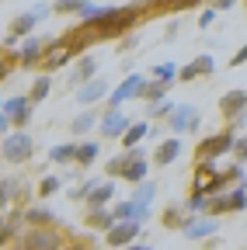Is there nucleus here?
<instances>
[{
  "label": "nucleus",
  "mask_w": 247,
  "mask_h": 250,
  "mask_svg": "<svg viewBox=\"0 0 247 250\" xmlns=\"http://www.w3.org/2000/svg\"><path fill=\"white\" fill-rule=\"evenodd\" d=\"M150 80L143 77V73H129L126 80H122L115 90H112V98H108V111H122V104L126 101H133V98H143V87H146Z\"/></svg>",
  "instance_id": "39448f33"
},
{
  "label": "nucleus",
  "mask_w": 247,
  "mask_h": 250,
  "mask_svg": "<svg viewBox=\"0 0 247 250\" xmlns=\"http://www.w3.org/2000/svg\"><path fill=\"white\" fill-rule=\"evenodd\" d=\"M49 160H52V164H70V160H77V146H73V143L52 146V149H49Z\"/></svg>",
  "instance_id": "473e14b6"
},
{
  "label": "nucleus",
  "mask_w": 247,
  "mask_h": 250,
  "mask_svg": "<svg viewBox=\"0 0 247 250\" xmlns=\"http://www.w3.org/2000/svg\"><path fill=\"white\" fill-rule=\"evenodd\" d=\"M133 129V122L126 111H105L101 115V125H98V132L105 139H126V132Z\"/></svg>",
  "instance_id": "9d476101"
},
{
  "label": "nucleus",
  "mask_w": 247,
  "mask_h": 250,
  "mask_svg": "<svg viewBox=\"0 0 247 250\" xmlns=\"http://www.w3.org/2000/svg\"><path fill=\"white\" fill-rule=\"evenodd\" d=\"M237 129L233 125H226L223 132H216V136H205L199 146H195V156H199V164H216V156H223V153H233L237 146Z\"/></svg>",
  "instance_id": "f03ea898"
},
{
  "label": "nucleus",
  "mask_w": 247,
  "mask_h": 250,
  "mask_svg": "<svg viewBox=\"0 0 247 250\" xmlns=\"http://www.w3.org/2000/svg\"><path fill=\"white\" fill-rule=\"evenodd\" d=\"M49 90H52V77H49V73H42V77H35V80H32V87H28V101H32V104L45 101V98H49Z\"/></svg>",
  "instance_id": "a878e982"
},
{
  "label": "nucleus",
  "mask_w": 247,
  "mask_h": 250,
  "mask_svg": "<svg viewBox=\"0 0 247 250\" xmlns=\"http://www.w3.org/2000/svg\"><path fill=\"white\" fill-rule=\"evenodd\" d=\"M216 14H220V11H216V7H205V11L199 14V28H209V24L216 21Z\"/></svg>",
  "instance_id": "a19ab883"
},
{
  "label": "nucleus",
  "mask_w": 247,
  "mask_h": 250,
  "mask_svg": "<svg viewBox=\"0 0 247 250\" xmlns=\"http://www.w3.org/2000/svg\"><path fill=\"white\" fill-rule=\"evenodd\" d=\"M0 153H4V160L7 164H28L32 160V153H35V143H32V136L28 132H11V136H4V143H0Z\"/></svg>",
  "instance_id": "20e7f679"
},
{
  "label": "nucleus",
  "mask_w": 247,
  "mask_h": 250,
  "mask_svg": "<svg viewBox=\"0 0 247 250\" xmlns=\"http://www.w3.org/2000/svg\"><path fill=\"white\" fill-rule=\"evenodd\" d=\"M21 191V184H18V177H4V188H0V208H14V195Z\"/></svg>",
  "instance_id": "2f4dec72"
},
{
  "label": "nucleus",
  "mask_w": 247,
  "mask_h": 250,
  "mask_svg": "<svg viewBox=\"0 0 247 250\" xmlns=\"http://www.w3.org/2000/svg\"><path fill=\"white\" fill-rule=\"evenodd\" d=\"M212 70H216V59L212 56H195L192 62H184V66H181V77L178 80H184V83H188V80H202Z\"/></svg>",
  "instance_id": "a211bd4d"
},
{
  "label": "nucleus",
  "mask_w": 247,
  "mask_h": 250,
  "mask_svg": "<svg viewBox=\"0 0 247 250\" xmlns=\"http://www.w3.org/2000/svg\"><path fill=\"white\" fill-rule=\"evenodd\" d=\"M112 198H115V181H101L87 195V208H105V205H112Z\"/></svg>",
  "instance_id": "b1692460"
},
{
  "label": "nucleus",
  "mask_w": 247,
  "mask_h": 250,
  "mask_svg": "<svg viewBox=\"0 0 247 250\" xmlns=\"http://www.w3.org/2000/svg\"><path fill=\"white\" fill-rule=\"evenodd\" d=\"M220 177H223L226 184H237V188L247 181V174H244V164H226V167L220 170Z\"/></svg>",
  "instance_id": "f704fd0d"
},
{
  "label": "nucleus",
  "mask_w": 247,
  "mask_h": 250,
  "mask_svg": "<svg viewBox=\"0 0 247 250\" xmlns=\"http://www.w3.org/2000/svg\"><path fill=\"white\" fill-rule=\"evenodd\" d=\"M49 11H52V4H49V7H32V11H24V14H14L11 24H7V35H11V39H32V28H35Z\"/></svg>",
  "instance_id": "6e6552de"
},
{
  "label": "nucleus",
  "mask_w": 247,
  "mask_h": 250,
  "mask_svg": "<svg viewBox=\"0 0 247 250\" xmlns=\"http://www.w3.org/2000/svg\"><path fill=\"white\" fill-rule=\"evenodd\" d=\"M84 226L94 229V233H112V226H115V212H112V208H87Z\"/></svg>",
  "instance_id": "aec40b11"
},
{
  "label": "nucleus",
  "mask_w": 247,
  "mask_h": 250,
  "mask_svg": "<svg viewBox=\"0 0 247 250\" xmlns=\"http://www.w3.org/2000/svg\"><path fill=\"white\" fill-rule=\"evenodd\" d=\"M244 111H247V90H240V87H233V90H226L223 98H220V115L233 125H244Z\"/></svg>",
  "instance_id": "0eeeda50"
},
{
  "label": "nucleus",
  "mask_w": 247,
  "mask_h": 250,
  "mask_svg": "<svg viewBox=\"0 0 247 250\" xmlns=\"http://www.w3.org/2000/svg\"><path fill=\"white\" fill-rule=\"evenodd\" d=\"M126 250H153L150 243H133V247H126Z\"/></svg>",
  "instance_id": "37998d69"
},
{
  "label": "nucleus",
  "mask_w": 247,
  "mask_h": 250,
  "mask_svg": "<svg viewBox=\"0 0 247 250\" xmlns=\"http://www.w3.org/2000/svg\"><path fill=\"white\" fill-rule=\"evenodd\" d=\"M45 42L49 39H24V45L18 49V59H21V66H42V59H45Z\"/></svg>",
  "instance_id": "f3484780"
},
{
  "label": "nucleus",
  "mask_w": 247,
  "mask_h": 250,
  "mask_svg": "<svg viewBox=\"0 0 247 250\" xmlns=\"http://www.w3.org/2000/svg\"><path fill=\"white\" fill-rule=\"evenodd\" d=\"M184 208H188L195 219H199V215H209V198H205L202 191H192V195H188V202H184Z\"/></svg>",
  "instance_id": "72a5a7b5"
},
{
  "label": "nucleus",
  "mask_w": 247,
  "mask_h": 250,
  "mask_svg": "<svg viewBox=\"0 0 247 250\" xmlns=\"http://www.w3.org/2000/svg\"><path fill=\"white\" fill-rule=\"evenodd\" d=\"M24 223H28V229H56L59 226L49 208H24Z\"/></svg>",
  "instance_id": "5701e85b"
},
{
  "label": "nucleus",
  "mask_w": 247,
  "mask_h": 250,
  "mask_svg": "<svg viewBox=\"0 0 247 250\" xmlns=\"http://www.w3.org/2000/svg\"><path fill=\"white\" fill-rule=\"evenodd\" d=\"M174 111H178V104H174V101H160V104H150V108H146V115H150V118H171Z\"/></svg>",
  "instance_id": "c9c22d12"
},
{
  "label": "nucleus",
  "mask_w": 247,
  "mask_h": 250,
  "mask_svg": "<svg viewBox=\"0 0 247 250\" xmlns=\"http://www.w3.org/2000/svg\"><path fill=\"white\" fill-rule=\"evenodd\" d=\"M199 122H202V118H199V108H195V104H178V111L167 118V129H171L174 136H178V132H195Z\"/></svg>",
  "instance_id": "9b49d317"
},
{
  "label": "nucleus",
  "mask_w": 247,
  "mask_h": 250,
  "mask_svg": "<svg viewBox=\"0 0 247 250\" xmlns=\"http://www.w3.org/2000/svg\"><path fill=\"white\" fill-rule=\"evenodd\" d=\"M73 59L70 45L63 39H49L45 42V59H42V70H59V66H67V62Z\"/></svg>",
  "instance_id": "4468645a"
},
{
  "label": "nucleus",
  "mask_w": 247,
  "mask_h": 250,
  "mask_svg": "<svg viewBox=\"0 0 247 250\" xmlns=\"http://www.w3.org/2000/svg\"><path fill=\"white\" fill-rule=\"evenodd\" d=\"M230 212H244L247 208V191H244V188H230Z\"/></svg>",
  "instance_id": "e433bc0d"
},
{
  "label": "nucleus",
  "mask_w": 247,
  "mask_h": 250,
  "mask_svg": "<svg viewBox=\"0 0 247 250\" xmlns=\"http://www.w3.org/2000/svg\"><path fill=\"white\" fill-rule=\"evenodd\" d=\"M216 229H220V219H212V215H199V219H192V226L184 229V236H188V240H205V236H212Z\"/></svg>",
  "instance_id": "4be33fe9"
},
{
  "label": "nucleus",
  "mask_w": 247,
  "mask_h": 250,
  "mask_svg": "<svg viewBox=\"0 0 247 250\" xmlns=\"http://www.w3.org/2000/svg\"><path fill=\"white\" fill-rule=\"evenodd\" d=\"M136 14H139V7H105L94 21H84V28H87L98 42H105V39H118L122 31H126V28L136 21Z\"/></svg>",
  "instance_id": "f257e3e1"
},
{
  "label": "nucleus",
  "mask_w": 247,
  "mask_h": 250,
  "mask_svg": "<svg viewBox=\"0 0 247 250\" xmlns=\"http://www.w3.org/2000/svg\"><path fill=\"white\" fill-rule=\"evenodd\" d=\"M178 153H181V139H178V136L160 139V146L153 149V164H157V167H167V164L178 160Z\"/></svg>",
  "instance_id": "412c9836"
},
{
  "label": "nucleus",
  "mask_w": 247,
  "mask_h": 250,
  "mask_svg": "<svg viewBox=\"0 0 247 250\" xmlns=\"http://www.w3.org/2000/svg\"><path fill=\"white\" fill-rule=\"evenodd\" d=\"M139 236H143V226L139 223H115L112 233H105V243L115 247V250H126V247L139 243Z\"/></svg>",
  "instance_id": "1a4fd4ad"
},
{
  "label": "nucleus",
  "mask_w": 247,
  "mask_h": 250,
  "mask_svg": "<svg viewBox=\"0 0 247 250\" xmlns=\"http://www.w3.org/2000/svg\"><path fill=\"white\" fill-rule=\"evenodd\" d=\"M244 62H247V42L233 52V59H230V66H244Z\"/></svg>",
  "instance_id": "79ce46f5"
},
{
  "label": "nucleus",
  "mask_w": 247,
  "mask_h": 250,
  "mask_svg": "<svg viewBox=\"0 0 247 250\" xmlns=\"http://www.w3.org/2000/svg\"><path fill=\"white\" fill-rule=\"evenodd\" d=\"M94 122H98L94 108H90V111H80V115L70 122V132H73V136H84V132H90V129H94Z\"/></svg>",
  "instance_id": "c756f323"
},
{
  "label": "nucleus",
  "mask_w": 247,
  "mask_h": 250,
  "mask_svg": "<svg viewBox=\"0 0 247 250\" xmlns=\"http://www.w3.org/2000/svg\"><path fill=\"white\" fill-rule=\"evenodd\" d=\"M94 160H98V143H90V139L77 143V160H73V164H80V167H90Z\"/></svg>",
  "instance_id": "7c9ffc66"
},
{
  "label": "nucleus",
  "mask_w": 247,
  "mask_h": 250,
  "mask_svg": "<svg viewBox=\"0 0 247 250\" xmlns=\"http://www.w3.org/2000/svg\"><path fill=\"white\" fill-rule=\"evenodd\" d=\"M14 250H67V247H63V233L56 226V229H24Z\"/></svg>",
  "instance_id": "7ed1b4c3"
},
{
  "label": "nucleus",
  "mask_w": 247,
  "mask_h": 250,
  "mask_svg": "<svg viewBox=\"0 0 247 250\" xmlns=\"http://www.w3.org/2000/svg\"><path fill=\"white\" fill-rule=\"evenodd\" d=\"M153 195H157V184H153V181H143V184H136V188H133V202H136L139 208H150Z\"/></svg>",
  "instance_id": "c85d7f7f"
},
{
  "label": "nucleus",
  "mask_w": 247,
  "mask_h": 250,
  "mask_svg": "<svg viewBox=\"0 0 247 250\" xmlns=\"http://www.w3.org/2000/svg\"><path fill=\"white\" fill-rule=\"evenodd\" d=\"M67 250H87V247H84V243H70Z\"/></svg>",
  "instance_id": "c03bdc74"
},
{
  "label": "nucleus",
  "mask_w": 247,
  "mask_h": 250,
  "mask_svg": "<svg viewBox=\"0 0 247 250\" xmlns=\"http://www.w3.org/2000/svg\"><path fill=\"white\" fill-rule=\"evenodd\" d=\"M192 212L188 208H184V205H167L164 212H160V223H164V229H178V233H184V229H188L192 226Z\"/></svg>",
  "instance_id": "dca6fc26"
},
{
  "label": "nucleus",
  "mask_w": 247,
  "mask_h": 250,
  "mask_svg": "<svg viewBox=\"0 0 247 250\" xmlns=\"http://www.w3.org/2000/svg\"><path fill=\"white\" fill-rule=\"evenodd\" d=\"M146 136H153V125H150V122H133V129L126 132V139H122V146H126V153H129V149H139Z\"/></svg>",
  "instance_id": "393cba45"
},
{
  "label": "nucleus",
  "mask_w": 247,
  "mask_h": 250,
  "mask_svg": "<svg viewBox=\"0 0 247 250\" xmlns=\"http://www.w3.org/2000/svg\"><path fill=\"white\" fill-rule=\"evenodd\" d=\"M32 101H28V98H7L4 101V108H0V115H7L14 125H18V132H24L21 129V125H28V122H32Z\"/></svg>",
  "instance_id": "ddd939ff"
},
{
  "label": "nucleus",
  "mask_w": 247,
  "mask_h": 250,
  "mask_svg": "<svg viewBox=\"0 0 247 250\" xmlns=\"http://www.w3.org/2000/svg\"><path fill=\"white\" fill-rule=\"evenodd\" d=\"M105 94H108V80L98 77V80H90V83H84V87L77 90V101H80L84 111H90V108H94V104L105 98Z\"/></svg>",
  "instance_id": "2eb2a0df"
},
{
  "label": "nucleus",
  "mask_w": 247,
  "mask_h": 250,
  "mask_svg": "<svg viewBox=\"0 0 247 250\" xmlns=\"http://www.w3.org/2000/svg\"><path fill=\"white\" fill-rule=\"evenodd\" d=\"M146 170H150V160H146V149L143 146L122 153V181H133V188H136V184L146 181Z\"/></svg>",
  "instance_id": "423d86ee"
},
{
  "label": "nucleus",
  "mask_w": 247,
  "mask_h": 250,
  "mask_svg": "<svg viewBox=\"0 0 247 250\" xmlns=\"http://www.w3.org/2000/svg\"><path fill=\"white\" fill-rule=\"evenodd\" d=\"M90 80H98V59L87 52V56H80V59H77V70L70 73V83L80 90V87H84V83H90Z\"/></svg>",
  "instance_id": "6ab92c4d"
},
{
  "label": "nucleus",
  "mask_w": 247,
  "mask_h": 250,
  "mask_svg": "<svg viewBox=\"0 0 247 250\" xmlns=\"http://www.w3.org/2000/svg\"><path fill=\"white\" fill-rule=\"evenodd\" d=\"M56 14H80L84 11V0H59V4H52Z\"/></svg>",
  "instance_id": "4c0bfd02"
},
{
  "label": "nucleus",
  "mask_w": 247,
  "mask_h": 250,
  "mask_svg": "<svg viewBox=\"0 0 247 250\" xmlns=\"http://www.w3.org/2000/svg\"><path fill=\"white\" fill-rule=\"evenodd\" d=\"M28 223H24V208H11L4 212V229H0V243H18L24 236Z\"/></svg>",
  "instance_id": "f8f14e48"
},
{
  "label": "nucleus",
  "mask_w": 247,
  "mask_h": 250,
  "mask_svg": "<svg viewBox=\"0 0 247 250\" xmlns=\"http://www.w3.org/2000/svg\"><path fill=\"white\" fill-rule=\"evenodd\" d=\"M181 77V66H174V62L167 59V62H157V66L150 70V80H160V83H174Z\"/></svg>",
  "instance_id": "cd10ccee"
},
{
  "label": "nucleus",
  "mask_w": 247,
  "mask_h": 250,
  "mask_svg": "<svg viewBox=\"0 0 247 250\" xmlns=\"http://www.w3.org/2000/svg\"><path fill=\"white\" fill-rule=\"evenodd\" d=\"M59 188H63V181H59V177H42L39 195H42V198H49V195H56V191H59Z\"/></svg>",
  "instance_id": "58836bf2"
},
{
  "label": "nucleus",
  "mask_w": 247,
  "mask_h": 250,
  "mask_svg": "<svg viewBox=\"0 0 247 250\" xmlns=\"http://www.w3.org/2000/svg\"><path fill=\"white\" fill-rule=\"evenodd\" d=\"M233 156H237V164H247V136H240V139H237Z\"/></svg>",
  "instance_id": "ea45409f"
},
{
  "label": "nucleus",
  "mask_w": 247,
  "mask_h": 250,
  "mask_svg": "<svg viewBox=\"0 0 247 250\" xmlns=\"http://www.w3.org/2000/svg\"><path fill=\"white\" fill-rule=\"evenodd\" d=\"M167 90H171V83L150 80V83L143 87V98H139V101H146V104H160V101H167Z\"/></svg>",
  "instance_id": "bb28decb"
}]
</instances>
